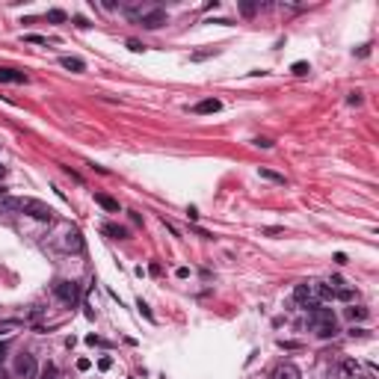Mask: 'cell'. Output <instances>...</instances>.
I'll return each mask as SVG.
<instances>
[{"instance_id":"obj_28","label":"cell","mask_w":379,"mask_h":379,"mask_svg":"<svg viewBox=\"0 0 379 379\" xmlns=\"http://www.w3.org/2000/svg\"><path fill=\"white\" fill-rule=\"evenodd\" d=\"M347 101L352 104V107H358V104H361V95H358V92H352V95L347 98Z\"/></svg>"},{"instance_id":"obj_7","label":"cell","mask_w":379,"mask_h":379,"mask_svg":"<svg viewBox=\"0 0 379 379\" xmlns=\"http://www.w3.org/2000/svg\"><path fill=\"white\" fill-rule=\"evenodd\" d=\"M222 104L217 98H205V101H199L196 107H193V113H199V116H205V113H220Z\"/></svg>"},{"instance_id":"obj_4","label":"cell","mask_w":379,"mask_h":379,"mask_svg":"<svg viewBox=\"0 0 379 379\" xmlns=\"http://www.w3.org/2000/svg\"><path fill=\"white\" fill-rule=\"evenodd\" d=\"M139 24H142L145 30H157V27L166 24V12H163V9H151V12H145V15L139 18Z\"/></svg>"},{"instance_id":"obj_10","label":"cell","mask_w":379,"mask_h":379,"mask_svg":"<svg viewBox=\"0 0 379 379\" xmlns=\"http://www.w3.org/2000/svg\"><path fill=\"white\" fill-rule=\"evenodd\" d=\"M95 202H98V205H101L104 211H110V214H119V202H116V199H110V196L98 193V196H95Z\"/></svg>"},{"instance_id":"obj_14","label":"cell","mask_w":379,"mask_h":379,"mask_svg":"<svg viewBox=\"0 0 379 379\" xmlns=\"http://www.w3.org/2000/svg\"><path fill=\"white\" fill-rule=\"evenodd\" d=\"M65 246H68V249H74V252H80V249H83V237H80V231H68Z\"/></svg>"},{"instance_id":"obj_29","label":"cell","mask_w":379,"mask_h":379,"mask_svg":"<svg viewBox=\"0 0 379 379\" xmlns=\"http://www.w3.org/2000/svg\"><path fill=\"white\" fill-rule=\"evenodd\" d=\"M344 373H347V376L355 373V361H347V364H344Z\"/></svg>"},{"instance_id":"obj_17","label":"cell","mask_w":379,"mask_h":379,"mask_svg":"<svg viewBox=\"0 0 379 379\" xmlns=\"http://www.w3.org/2000/svg\"><path fill=\"white\" fill-rule=\"evenodd\" d=\"M258 175H261V178H267V181H276V184H284V178H282V175H276V172H270V169H261Z\"/></svg>"},{"instance_id":"obj_23","label":"cell","mask_w":379,"mask_h":379,"mask_svg":"<svg viewBox=\"0 0 379 379\" xmlns=\"http://www.w3.org/2000/svg\"><path fill=\"white\" fill-rule=\"evenodd\" d=\"M54 376H57V367H54V364H48V367L42 370V379H54Z\"/></svg>"},{"instance_id":"obj_25","label":"cell","mask_w":379,"mask_h":379,"mask_svg":"<svg viewBox=\"0 0 379 379\" xmlns=\"http://www.w3.org/2000/svg\"><path fill=\"white\" fill-rule=\"evenodd\" d=\"M74 24H77V27H80V30H86V27H89V21H86V18H83V15H77V18H74Z\"/></svg>"},{"instance_id":"obj_6","label":"cell","mask_w":379,"mask_h":379,"mask_svg":"<svg viewBox=\"0 0 379 379\" xmlns=\"http://www.w3.org/2000/svg\"><path fill=\"white\" fill-rule=\"evenodd\" d=\"M308 320H311V326H320V323H335V311H332V308H320V305H317V308H311V317H308Z\"/></svg>"},{"instance_id":"obj_12","label":"cell","mask_w":379,"mask_h":379,"mask_svg":"<svg viewBox=\"0 0 379 379\" xmlns=\"http://www.w3.org/2000/svg\"><path fill=\"white\" fill-rule=\"evenodd\" d=\"M314 329H317V338H323V341L338 335V326H335V323H320V326H314Z\"/></svg>"},{"instance_id":"obj_3","label":"cell","mask_w":379,"mask_h":379,"mask_svg":"<svg viewBox=\"0 0 379 379\" xmlns=\"http://www.w3.org/2000/svg\"><path fill=\"white\" fill-rule=\"evenodd\" d=\"M54 293L63 299L65 305H74V302L80 299V287H77V282H57Z\"/></svg>"},{"instance_id":"obj_18","label":"cell","mask_w":379,"mask_h":379,"mask_svg":"<svg viewBox=\"0 0 379 379\" xmlns=\"http://www.w3.org/2000/svg\"><path fill=\"white\" fill-rule=\"evenodd\" d=\"M290 71H293L296 77H305V74H308L311 68H308V63H293V68H290Z\"/></svg>"},{"instance_id":"obj_20","label":"cell","mask_w":379,"mask_h":379,"mask_svg":"<svg viewBox=\"0 0 379 379\" xmlns=\"http://www.w3.org/2000/svg\"><path fill=\"white\" fill-rule=\"evenodd\" d=\"M217 51L211 48V51H199V54H193V63H202V60H208V57H214Z\"/></svg>"},{"instance_id":"obj_31","label":"cell","mask_w":379,"mask_h":379,"mask_svg":"<svg viewBox=\"0 0 379 379\" xmlns=\"http://www.w3.org/2000/svg\"><path fill=\"white\" fill-rule=\"evenodd\" d=\"M240 9H243V15H255V6H252V3H243Z\"/></svg>"},{"instance_id":"obj_22","label":"cell","mask_w":379,"mask_h":379,"mask_svg":"<svg viewBox=\"0 0 379 379\" xmlns=\"http://www.w3.org/2000/svg\"><path fill=\"white\" fill-rule=\"evenodd\" d=\"M86 344H92V347H107V341H104V338H95V335L86 338Z\"/></svg>"},{"instance_id":"obj_2","label":"cell","mask_w":379,"mask_h":379,"mask_svg":"<svg viewBox=\"0 0 379 379\" xmlns=\"http://www.w3.org/2000/svg\"><path fill=\"white\" fill-rule=\"evenodd\" d=\"M24 214H30L33 220L39 222H51L54 220V211L45 205V202H39V199H24V208H21Z\"/></svg>"},{"instance_id":"obj_19","label":"cell","mask_w":379,"mask_h":379,"mask_svg":"<svg viewBox=\"0 0 379 379\" xmlns=\"http://www.w3.org/2000/svg\"><path fill=\"white\" fill-rule=\"evenodd\" d=\"M335 299H341V302H349V299H352V287H341V290H335Z\"/></svg>"},{"instance_id":"obj_9","label":"cell","mask_w":379,"mask_h":379,"mask_svg":"<svg viewBox=\"0 0 379 379\" xmlns=\"http://www.w3.org/2000/svg\"><path fill=\"white\" fill-rule=\"evenodd\" d=\"M0 83H27V74L15 68H0Z\"/></svg>"},{"instance_id":"obj_33","label":"cell","mask_w":379,"mask_h":379,"mask_svg":"<svg viewBox=\"0 0 379 379\" xmlns=\"http://www.w3.org/2000/svg\"><path fill=\"white\" fill-rule=\"evenodd\" d=\"M3 175H6V166H0V178H3Z\"/></svg>"},{"instance_id":"obj_24","label":"cell","mask_w":379,"mask_h":379,"mask_svg":"<svg viewBox=\"0 0 379 379\" xmlns=\"http://www.w3.org/2000/svg\"><path fill=\"white\" fill-rule=\"evenodd\" d=\"M24 42H33V45H45L48 39H45V36H24Z\"/></svg>"},{"instance_id":"obj_8","label":"cell","mask_w":379,"mask_h":379,"mask_svg":"<svg viewBox=\"0 0 379 379\" xmlns=\"http://www.w3.org/2000/svg\"><path fill=\"white\" fill-rule=\"evenodd\" d=\"M15 367H18V373H21V376L30 379L33 373H36V358H33L30 352H24V355L18 358V364H15Z\"/></svg>"},{"instance_id":"obj_21","label":"cell","mask_w":379,"mask_h":379,"mask_svg":"<svg viewBox=\"0 0 379 379\" xmlns=\"http://www.w3.org/2000/svg\"><path fill=\"white\" fill-rule=\"evenodd\" d=\"M48 18H51V21H65V12H63V9H51V12H48Z\"/></svg>"},{"instance_id":"obj_26","label":"cell","mask_w":379,"mask_h":379,"mask_svg":"<svg viewBox=\"0 0 379 379\" xmlns=\"http://www.w3.org/2000/svg\"><path fill=\"white\" fill-rule=\"evenodd\" d=\"M255 145H258V148H270L273 142H270V139H264V136H258V139H255Z\"/></svg>"},{"instance_id":"obj_13","label":"cell","mask_w":379,"mask_h":379,"mask_svg":"<svg viewBox=\"0 0 379 379\" xmlns=\"http://www.w3.org/2000/svg\"><path fill=\"white\" fill-rule=\"evenodd\" d=\"M0 208H3V211H21V208H24V199H12V196H3V199H0Z\"/></svg>"},{"instance_id":"obj_5","label":"cell","mask_w":379,"mask_h":379,"mask_svg":"<svg viewBox=\"0 0 379 379\" xmlns=\"http://www.w3.org/2000/svg\"><path fill=\"white\" fill-rule=\"evenodd\" d=\"M270 379H302V376H299V367H296V364L282 361V364H276V367H273Z\"/></svg>"},{"instance_id":"obj_11","label":"cell","mask_w":379,"mask_h":379,"mask_svg":"<svg viewBox=\"0 0 379 379\" xmlns=\"http://www.w3.org/2000/svg\"><path fill=\"white\" fill-rule=\"evenodd\" d=\"M60 65H63V68H68V71H83V68H86V63H83L80 57H63V60H60Z\"/></svg>"},{"instance_id":"obj_32","label":"cell","mask_w":379,"mask_h":379,"mask_svg":"<svg viewBox=\"0 0 379 379\" xmlns=\"http://www.w3.org/2000/svg\"><path fill=\"white\" fill-rule=\"evenodd\" d=\"M6 352H9V344H0V361L6 358Z\"/></svg>"},{"instance_id":"obj_15","label":"cell","mask_w":379,"mask_h":379,"mask_svg":"<svg viewBox=\"0 0 379 379\" xmlns=\"http://www.w3.org/2000/svg\"><path fill=\"white\" fill-rule=\"evenodd\" d=\"M101 231H104V234H110V237H119V240H125V237H127L125 228H122V225H113V222H107Z\"/></svg>"},{"instance_id":"obj_16","label":"cell","mask_w":379,"mask_h":379,"mask_svg":"<svg viewBox=\"0 0 379 379\" xmlns=\"http://www.w3.org/2000/svg\"><path fill=\"white\" fill-rule=\"evenodd\" d=\"M347 317H349V320H367V308L352 305V308H347Z\"/></svg>"},{"instance_id":"obj_27","label":"cell","mask_w":379,"mask_h":379,"mask_svg":"<svg viewBox=\"0 0 379 379\" xmlns=\"http://www.w3.org/2000/svg\"><path fill=\"white\" fill-rule=\"evenodd\" d=\"M98 367H101V370H110V367H113V358H101Z\"/></svg>"},{"instance_id":"obj_1","label":"cell","mask_w":379,"mask_h":379,"mask_svg":"<svg viewBox=\"0 0 379 379\" xmlns=\"http://www.w3.org/2000/svg\"><path fill=\"white\" fill-rule=\"evenodd\" d=\"M293 299L305 308H317V282H302L293 287Z\"/></svg>"},{"instance_id":"obj_30","label":"cell","mask_w":379,"mask_h":379,"mask_svg":"<svg viewBox=\"0 0 379 379\" xmlns=\"http://www.w3.org/2000/svg\"><path fill=\"white\" fill-rule=\"evenodd\" d=\"M127 48H130V51H136V54H139V51H142V45H139V42H136V39H130V42H127Z\"/></svg>"}]
</instances>
